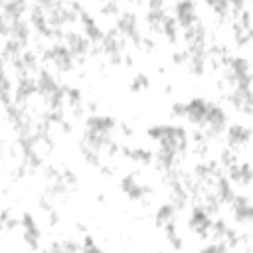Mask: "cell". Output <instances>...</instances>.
Here are the masks:
<instances>
[{
	"mask_svg": "<svg viewBox=\"0 0 253 253\" xmlns=\"http://www.w3.org/2000/svg\"><path fill=\"white\" fill-rule=\"evenodd\" d=\"M174 18L178 20V24H180V28H190V26H194L196 22H198V18H196V10H194V4L190 2V0H178L176 2V6H174Z\"/></svg>",
	"mask_w": 253,
	"mask_h": 253,
	"instance_id": "obj_1",
	"label": "cell"
},
{
	"mask_svg": "<svg viewBox=\"0 0 253 253\" xmlns=\"http://www.w3.org/2000/svg\"><path fill=\"white\" fill-rule=\"evenodd\" d=\"M208 109H210V103L208 101H204V99H192L190 103H186V117L194 125H204L206 115H208Z\"/></svg>",
	"mask_w": 253,
	"mask_h": 253,
	"instance_id": "obj_2",
	"label": "cell"
},
{
	"mask_svg": "<svg viewBox=\"0 0 253 253\" xmlns=\"http://www.w3.org/2000/svg\"><path fill=\"white\" fill-rule=\"evenodd\" d=\"M249 128H245L243 125H231L229 128H227V138H229V142L233 144V146H241V144H245L247 140H249Z\"/></svg>",
	"mask_w": 253,
	"mask_h": 253,
	"instance_id": "obj_3",
	"label": "cell"
},
{
	"mask_svg": "<svg viewBox=\"0 0 253 253\" xmlns=\"http://www.w3.org/2000/svg\"><path fill=\"white\" fill-rule=\"evenodd\" d=\"M123 192H125L128 198H132V200H140V198L144 196L146 188L140 186L134 176H126V178L123 180Z\"/></svg>",
	"mask_w": 253,
	"mask_h": 253,
	"instance_id": "obj_4",
	"label": "cell"
},
{
	"mask_svg": "<svg viewBox=\"0 0 253 253\" xmlns=\"http://www.w3.org/2000/svg\"><path fill=\"white\" fill-rule=\"evenodd\" d=\"M174 204H164L158 208L156 211V223L158 225H168L170 221H174Z\"/></svg>",
	"mask_w": 253,
	"mask_h": 253,
	"instance_id": "obj_5",
	"label": "cell"
},
{
	"mask_svg": "<svg viewBox=\"0 0 253 253\" xmlns=\"http://www.w3.org/2000/svg\"><path fill=\"white\" fill-rule=\"evenodd\" d=\"M148 85V77L146 75H138V77H134V81H132V91H140V89H144Z\"/></svg>",
	"mask_w": 253,
	"mask_h": 253,
	"instance_id": "obj_6",
	"label": "cell"
}]
</instances>
